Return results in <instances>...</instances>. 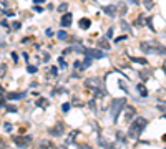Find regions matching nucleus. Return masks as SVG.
<instances>
[{"label":"nucleus","instance_id":"f257e3e1","mask_svg":"<svg viewBox=\"0 0 166 149\" xmlns=\"http://www.w3.org/2000/svg\"><path fill=\"white\" fill-rule=\"evenodd\" d=\"M146 124H148V121H146L145 118H136L133 123L130 124V128H128V136L130 138H133V139H136V138H140V134L143 133V129L146 128Z\"/></svg>","mask_w":166,"mask_h":149},{"label":"nucleus","instance_id":"f03ea898","mask_svg":"<svg viewBox=\"0 0 166 149\" xmlns=\"http://www.w3.org/2000/svg\"><path fill=\"white\" fill-rule=\"evenodd\" d=\"M125 106H126V99H115L113 98V103H111V118H113V121L118 119V114L120 111H125Z\"/></svg>","mask_w":166,"mask_h":149},{"label":"nucleus","instance_id":"7ed1b4c3","mask_svg":"<svg viewBox=\"0 0 166 149\" xmlns=\"http://www.w3.org/2000/svg\"><path fill=\"white\" fill-rule=\"evenodd\" d=\"M85 55L90 56V58H93V60L105 58V51H101L100 48H85Z\"/></svg>","mask_w":166,"mask_h":149},{"label":"nucleus","instance_id":"20e7f679","mask_svg":"<svg viewBox=\"0 0 166 149\" xmlns=\"http://www.w3.org/2000/svg\"><path fill=\"white\" fill-rule=\"evenodd\" d=\"M101 10H103L110 18H115L116 13H118V5H103V7H101Z\"/></svg>","mask_w":166,"mask_h":149},{"label":"nucleus","instance_id":"39448f33","mask_svg":"<svg viewBox=\"0 0 166 149\" xmlns=\"http://www.w3.org/2000/svg\"><path fill=\"white\" fill-rule=\"evenodd\" d=\"M73 23V20H71V13L70 12H67V13H63L62 15V18H60V25L63 27V28H68Z\"/></svg>","mask_w":166,"mask_h":149},{"label":"nucleus","instance_id":"423d86ee","mask_svg":"<svg viewBox=\"0 0 166 149\" xmlns=\"http://www.w3.org/2000/svg\"><path fill=\"white\" fill-rule=\"evenodd\" d=\"M78 27H80L81 30H88L91 27V20L90 18H80V20H78Z\"/></svg>","mask_w":166,"mask_h":149},{"label":"nucleus","instance_id":"0eeeda50","mask_svg":"<svg viewBox=\"0 0 166 149\" xmlns=\"http://www.w3.org/2000/svg\"><path fill=\"white\" fill-rule=\"evenodd\" d=\"M23 96H25V93H8L7 98H8V99H13V101H17V99H22Z\"/></svg>","mask_w":166,"mask_h":149},{"label":"nucleus","instance_id":"6e6552de","mask_svg":"<svg viewBox=\"0 0 166 149\" xmlns=\"http://www.w3.org/2000/svg\"><path fill=\"white\" fill-rule=\"evenodd\" d=\"M136 90H138L140 93H141V96H143V98H146V96H148V90H146L145 86H143V83H138V85H136Z\"/></svg>","mask_w":166,"mask_h":149},{"label":"nucleus","instance_id":"1a4fd4ad","mask_svg":"<svg viewBox=\"0 0 166 149\" xmlns=\"http://www.w3.org/2000/svg\"><path fill=\"white\" fill-rule=\"evenodd\" d=\"M57 38H58V40H67V38H68V33L65 32V30H58L57 32Z\"/></svg>","mask_w":166,"mask_h":149},{"label":"nucleus","instance_id":"9d476101","mask_svg":"<svg viewBox=\"0 0 166 149\" xmlns=\"http://www.w3.org/2000/svg\"><path fill=\"white\" fill-rule=\"evenodd\" d=\"M57 10L60 12V13H67V10H68V3H67V2H62L60 5L57 7Z\"/></svg>","mask_w":166,"mask_h":149},{"label":"nucleus","instance_id":"9b49d317","mask_svg":"<svg viewBox=\"0 0 166 149\" xmlns=\"http://www.w3.org/2000/svg\"><path fill=\"white\" fill-rule=\"evenodd\" d=\"M146 25H148V28H150L153 33L156 32V30H154V25H153V17H146Z\"/></svg>","mask_w":166,"mask_h":149},{"label":"nucleus","instance_id":"f8f14e48","mask_svg":"<svg viewBox=\"0 0 166 149\" xmlns=\"http://www.w3.org/2000/svg\"><path fill=\"white\" fill-rule=\"evenodd\" d=\"M130 60L135 61V63H141V65H146V63H148L145 58H138V56H130Z\"/></svg>","mask_w":166,"mask_h":149},{"label":"nucleus","instance_id":"ddd939ff","mask_svg":"<svg viewBox=\"0 0 166 149\" xmlns=\"http://www.w3.org/2000/svg\"><path fill=\"white\" fill-rule=\"evenodd\" d=\"M58 66H60L62 70L67 68V61H65V56H58Z\"/></svg>","mask_w":166,"mask_h":149},{"label":"nucleus","instance_id":"4468645a","mask_svg":"<svg viewBox=\"0 0 166 149\" xmlns=\"http://www.w3.org/2000/svg\"><path fill=\"white\" fill-rule=\"evenodd\" d=\"M62 131H63V124L62 123H58V126L55 128V129H52V134H62Z\"/></svg>","mask_w":166,"mask_h":149},{"label":"nucleus","instance_id":"2eb2a0df","mask_svg":"<svg viewBox=\"0 0 166 149\" xmlns=\"http://www.w3.org/2000/svg\"><path fill=\"white\" fill-rule=\"evenodd\" d=\"M153 2L154 0H143V5H145L146 10H151V8H153Z\"/></svg>","mask_w":166,"mask_h":149},{"label":"nucleus","instance_id":"dca6fc26","mask_svg":"<svg viewBox=\"0 0 166 149\" xmlns=\"http://www.w3.org/2000/svg\"><path fill=\"white\" fill-rule=\"evenodd\" d=\"M98 48H103V50H110V45H108V42H106V40H101V42H98Z\"/></svg>","mask_w":166,"mask_h":149},{"label":"nucleus","instance_id":"f3484780","mask_svg":"<svg viewBox=\"0 0 166 149\" xmlns=\"http://www.w3.org/2000/svg\"><path fill=\"white\" fill-rule=\"evenodd\" d=\"M27 71H28L30 75H35L37 71H38V68H37L35 65H28V66H27Z\"/></svg>","mask_w":166,"mask_h":149},{"label":"nucleus","instance_id":"a211bd4d","mask_svg":"<svg viewBox=\"0 0 166 149\" xmlns=\"http://www.w3.org/2000/svg\"><path fill=\"white\" fill-rule=\"evenodd\" d=\"M20 27H22V23L18 22V20H15V22H13V25H12V32H17Z\"/></svg>","mask_w":166,"mask_h":149},{"label":"nucleus","instance_id":"6ab92c4d","mask_svg":"<svg viewBox=\"0 0 166 149\" xmlns=\"http://www.w3.org/2000/svg\"><path fill=\"white\" fill-rule=\"evenodd\" d=\"M68 109H70V103H63L62 104V111L63 113H68Z\"/></svg>","mask_w":166,"mask_h":149},{"label":"nucleus","instance_id":"aec40b11","mask_svg":"<svg viewBox=\"0 0 166 149\" xmlns=\"http://www.w3.org/2000/svg\"><path fill=\"white\" fill-rule=\"evenodd\" d=\"M113 35H115V32H113V27H111V28H108V32H106V38H111Z\"/></svg>","mask_w":166,"mask_h":149},{"label":"nucleus","instance_id":"412c9836","mask_svg":"<svg viewBox=\"0 0 166 149\" xmlns=\"http://www.w3.org/2000/svg\"><path fill=\"white\" fill-rule=\"evenodd\" d=\"M45 35H47L48 38L53 37V30H52V28H47V30H45Z\"/></svg>","mask_w":166,"mask_h":149},{"label":"nucleus","instance_id":"4be33fe9","mask_svg":"<svg viewBox=\"0 0 166 149\" xmlns=\"http://www.w3.org/2000/svg\"><path fill=\"white\" fill-rule=\"evenodd\" d=\"M50 58H52L50 53H45V55H43V61H45V63H48V61H50Z\"/></svg>","mask_w":166,"mask_h":149},{"label":"nucleus","instance_id":"5701e85b","mask_svg":"<svg viewBox=\"0 0 166 149\" xmlns=\"http://www.w3.org/2000/svg\"><path fill=\"white\" fill-rule=\"evenodd\" d=\"M57 73H58V68H57V66H52V75L57 76Z\"/></svg>","mask_w":166,"mask_h":149},{"label":"nucleus","instance_id":"b1692460","mask_svg":"<svg viewBox=\"0 0 166 149\" xmlns=\"http://www.w3.org/2000/svg\"><path fill=\"white\" fill-rule=\"evenodd\" d=\"M123 40H126V35H123V37H118V38H116V40H115V43H118V42H123Z\"/></svg>","mask_w":166,"mask_h":149},{"label":"nucleus","instance_id":"393cba45","mask_svg":"<svg viewBox=\"0 0 166 149\" xmlns=\"http://www.w3.org/2000/svg\"><path fill=\"white\" fill-rule=\"evenodd\" d=\"M12 58H13V61L17 63V61H18V55H17V53H12Z\"/></svg>","mask_w":166,"mask_h":149},{"label":"nucleus","instance_id":"a878e982","mask_svg":"<svg viewBox=\"0 0 166 149\" xmlns=\"http://www.w3.org/2000/svg\"><path fill=\"white\" fill-rule=\"evenodd\" d=\"M47 8H48V10H53V8H55V7H53V3H48V5H47Z\"/></svg>","mask_w":166,"mask_h":149},{"label":"nucleus","instance_id":"bb28decb","mask_svg":"<svg viewBox=\"0 0 166 149\" xmlns=\"http://www.w3.org/2000/svg\"><path fill=\"white\" fill-rule=\"evenodd\" d=\"M33 8H35V12H43L42 7H33Z\"/></svg>","mask_w":166,"mask_h":149},{"label":"nucleus","instance_id":"cd10ccee","mask_svg":"<svg viewBox=\"0 0 166 149\" xmlns=\"http://www.w3.org/2000/svg\"><path fill=\"white\" fill-rule=\"evenodd\" d=\"M45 0H33V3H43Z\"/></svg>","mask_w":166,"mask_h":149}]
</instances>
